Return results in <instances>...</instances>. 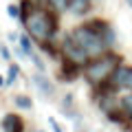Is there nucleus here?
Listing matches in <instances>:
<instances>
[{
	"label": "nucleus",
	"instance_id": "2",
	"mask_svg": "<svg viewBox=\"0 0 132 132\" xmlns=\"http://www.w3.org/2000/svg\"><path fill=\"white\" fill-rule=\"evenodd\" d=\"M119 64H121V55H117L114 51H106L104 55L93 57V60L84 66L81 75H84V79L88 81L93 88H97V86H101L104 81L110 79V75L114 73V68H117Z\"/></svg>",
	"mask_w": 132,
	"mask_h": 132
},
{
	"label": "nucleus",
	"instance_id": "13",
	"mask_svg": "<svg viewBox=\"0 0 132 132\" xmlns=\"http://www.w3.org/2000/svg\"><path fill=\"white\" fill-rule=\"evenodd\" d=\"M119 104H121V110L132 119V90L128 95H123V97H119Z\"/></svg>",
	"mask_w": 132,
	"mask_h": 132
},
{
	"label": "nucleus",
	"instance_id": "12",
	"mask_svg": "<svg viewBox=\"0 0 132 132\" xmlns=\"http://www.w3.org/2000/svg\"><path fill=\"white\" fill-rule=\"evenodd\" d=\"M18 75H20V66L15 64H9V68H7V77H5V86H13V81L18 79Z\"/></svg>",
	"mask_w": 132,
	"mask_h": 132
},
{
	"label": "nucleus",
	"instance_id": "22",
	"mask_svg": "<svg viewBox=\"0 0 132 132\" xmlns=\"http://www.w3.org/2000/svg\"><path fill=\"white\" fill-rule=\"evenodd\" d=\"M2 86H5V77L0 75V88H2Z\"/></svg>",
	"mask_w": 132,
	"mask_h": 132
},
{
	"label": "nucleus",
	"instance_id": "11",
	"mask_svg": "<svg viewBox=\"0 0 132 132\" xmlns=\"http://www.w3.org/2000/svg\"><path fill=\"white\" fill-rule=\"evenodd\" d=\"M13 104L18 106L20 110H33V99L29 97V95H15Z\"/></svg>",
	"mask_w": 132,
	"mask_h": 132
},
{
	"label": "nucleus",
	"instance_id": "6",
	"mask_svg": "<svg viewBox=\"0 0 132 132\" xmlns=\"http://www.w3.org/2000/svg\"><path fill=\"white\" fill-rule=\"evenodd\" d=\"M31 81L35 84V88L42 93V97L51 99L53 95H55V86H53V81L48 79L44 73H40V71H38V73H33V75H31Z\"/></svg>",
	"mask_w": 132,
	"mask_h": 132
},
{
	"label": "nucleus",
	"instance_id": "23",
	"mask_svg": "<svg viewBox=\"0 0 132 132\" xmlns=\"http://www.w3.org/2000/svg\"><path fill=\"white\" fill-rule=\"evenodd\" d=\"M126 5H128V7H130V9H132V0H126Z\"/></svg>",
	"mask_w": 132,
	"mask_h": 132
},
{
	"label": "nucleus",
	"instance_id": "5",
	"mask_svg": "<svg viewBox=\"0 0 132 132\" xmlns=\"http://www.w3.org/2000/svg\"><path fill=\"white\" fill-rule=\"evenodd\" d=\"M88 24L95 29V31L101 35V38L106 40V44H108L110 48L117 44V33H114V27L108 22V20H101V18H93V20H88Z\"/></svg>",
	"mask_w": 132,
	"mask_h": 132
},
{
	"label": "nucleus",
	"instance_id": "3",
	"mask_svg": "<svg viewBox=\"0 0 132 132\" xmlns=\"http://www.w3.org/2000/svg\"><path fill=\"white\" fill-rule=\"evenodd\" d=\"M68 35H71V38L75 40V42L79 44L81 48H84V53L90 57V60H93V57L104 55L106 51H110V46L106 44V40L101 38V35H99V33L95 31V29L90 27L88 22L73 27L71 31H68Z\"/></svg>",
	"mask_w": 132,
	"mask_h": 132
},
{
	"label": "nucleus",
	"instance_id": "9",
	"mask_svg": "<svg viewBox=\"0 0 132 132\" xmlns=\"http://www.w3.org/2000/svg\"><path fill=\"white\" fill-rule=\"evenodd\" d=\"M81 66H77V64H73V62H66V60H62V64H60V79L62 81H75L77 77L81 75Z\"/></svg>",
	"mask_w": 132,
	"mask_h": 132
},
{
	"label": "nucleus",
	"instance_id": "17",
	"mask_svg": "<svg viewBox=\"0 0 132 132\" xmlns=\"http://www.w3.org/2000/svg\"><path fill=\"white\" fill-rule=\"evenodd\" d=\"M48 126L53 128V132H62V126H60V123H57L53 117H48Z\"/></svg>",
	"mask_w": 132,
	"mask_h": 132
},
{
	"label": "nucleus",
	"instance_id": "18",
	"mask_svg": "<svg viewBox=\"0 0 132 132\" xmlns=\"http://www.w3.org/2000/svg\"><path fill=\"white\" fill-rule=\"evenodd\" d=\"M0 55H2V60H11V55H9V48H7L5 44H0Z\"/></svg>",
	"mask_w": 132,
	"mask_h": 132
},
{
	"label": "nucleus",
	"instance_id": "4",
	"mask_svg": "<svg viewBox=\"0 0 132 132\" xmlns=\"http://www.w3.org/2000/svg\"><path fill=\"white\" fill-rule=\"evenodd\" d=\"M60 53H62V60L73 62V64L81 66V68H84V66L90 62V57L84 53V48H81L79 44H77L75 40L68 35V33H66L64 38H62V42H60Z\"/></svg>",
	"mask_w": 132,
	"mask_h": 132
},
{
	"label": "nucleus",
	"instance_id": "10",
	"mask_svg": "<svg viewBox=\"0 0 132 132\" xmlns=\"http://www.w3.org/2000/svg\"><path fill=\"white\" fill-rule=\"evenodd\" d=\"M18 46H20V51L24 53V57H29V53L35 51V48H33V42H31V35H29V33H22V35L18 38Z\"/></svg>",
	"mask_w": 132,
	"mask_h": 132
},
{
	"label": "nucleus",
	"instance_id": "21",
	"mask_svg": "<svg viewBox=\"0 0 132 132\" xmlns=\"http://www.w3.org/2000/svg\"><path fill=\"white\" fill-rule=\"evenodd\" d=\"M18 38H20L18 33H9V35H7V40H9L11 44H15V42H18Z\"/></svg>",
	"mask_w": 132,
	"mask_h": 132
},
{
	"label": "nucleus",
	"instance_id": "8",
	"mask_svg": "<svg viewBox=\"0 0 132 132\" xmlns=\"http://www.w3.org/2000/svg\"><path fill=\"white\" fill-rule=\"evenodd\" d=\"M93 11V0H68L66 5V13L75 15V18H84Z\"/></svg>",
	"mask_w": 132,
	"mask_h": 132
},
{
	"label": "nucleus",
	"instance_id": "1",
	"mask_svg": "<svg viewBox=\"0 0 132 132\" xmlns=\"http://www.w3.org/2000/svg\"><path fill=\"white\" fill-rule=\"evenodd\" d=\"M27 33L31 35V40H35L38 44L42 42H53L60 31V20H57V11H53L51 7H33L29 11V15L22 20Z\"/></svg>",
	"mask_w": 132,
	"mask_h": 132
},
{
	"label": "nucleus",
	"instance_id": "24",
	"mask_svg": "<svg viewBox=\"0 0 132 132\" xmlns=\"http://www.w3.org/2000/svg\"><path fill=\"white\" fill-rule=\"evenodd\" d=\"M35 132H42V130H35Z\"/></svg>",
	"mask_w": 132,
	"mask_h": 132
},
{
	"label": "nucleus",
	"instance_id": "7",
	"mask_svg": "<svg viewBox=\"0 0 132 132\" xmlns=\"http://www.w3.org/2000/svg\"><path fill=\"white\" fill-rule=\"evenodd\" d=\"M0 130L2 132H24V121L20 114L15 112H7L0 121Z\"/></svg>",
	"mask_w": 132,
	"mask_h": 132
},
{
	"label": "nucleus",
	"instance_id": "19",
	"mask_svg": "<svg viewBox=\"0 0 132 132\" xmlns=\"http://www.w3.org/2000/svg\"><path fill=\"white\" fill-rule=\"evenodd\" d=\"M33 7H48V0H29Z\"/></svg>",
	"mask_w": 132,
	"mask_h": 132
},
{
	"label": "nucleus",
	"instance_id": "16",
	"mask_svg": "<svg viewBox=\"0 0 132 132\" xmlns=\"http://www.w3.org/2000/svg\"><path fill=\"white\" fill-rule=\"evenodd\" d=\"M7 15L13 20H20V5H9L7 7Z\"/></svg>",
	"mask_w": 132,
	"mask_h": 132
},
{
	"label": "nucleus",
	"instance_id": "14",
	"mask_svg": "<svg viewBox=\"0 0 132 132\" xmlns=\"http://www.w3.org/2000/svg\"><path fill=\"white\" fill-rule=\"evenodd\" d=\"M29 60H31L33 64H35V68H38L40 73H44V71H46V64H44V60H42V57H40L35 51H31V53H29Z\"/></svg>",
	"mask_w": 132,
	"mask_h": 132
},
{
	"label": "nucleus",
	"instance_id": "15",
	"mask_svg": "<svg viewBox=\"0 0 132 132\" xmlns=\"http://www.w3.org/2000/svg\"><path fill=\"white\" fill-rule=\"evenodd\" d=\"M66 5H68V0H48V7L57 13H66Z\"/></svg>",
	"mask_w": 132,
	"mask_h": 132
},
{
	"label": "nucleus",
	"instance_id": "20",
	"mask_svg": "<svg viewBox=\"0 0 132 132\" xmlns=\"http://www.w3.org/2000/svg\"><path fill=\"white\" fill-rule=\"evenodd\" d=\"M126 88L132 90V66H130V73H128V81H126Z\"/></svg>",
	"mask_w": 132,
	"mask_h": 132
}]
</instances>
